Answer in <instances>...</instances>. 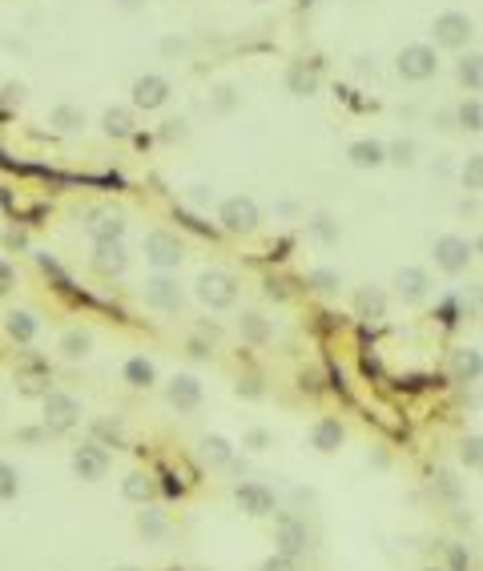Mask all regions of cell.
Instances as JSON below:
<instances>
[{
	"label": "cell",
	"mask_w": 483,
	"mask_h": 571,
	"mask_svg": "<svg viewBox=\"0 0 483 571\" xmlns=\"http://www.w3.org/2000/svg\"><path fill=\"white\" fill-rule=\"evenodd\" d=\"M306 548H310L306 519H298L295 512H282L278 523H274V551L287 559H298V556H306Z\"/></svg>",
	"instance_id": "cell-1"
},
{
	"label": "cell",
	"mask_w": 483,
	"mask_h": 571,
	"mask_svg": "<svg viewBox=\"0 0 483 571\" xmlns=\"http://www.w3.org/2000/svg\"><path fill=\"white\" fill-rule=\"evenodd\" d=\"M197 298L210 310H230L238 302V278L226 270H205L202 278H197Z\"/></svg>",
	"instance_id": "cell-2"
},
{
	"label": "cell",
	"mask_w": 483,
	"mask_h": 571,
	"mask_svg": "<svg viewBox=\"0 0 483 571\" xmlns=\"http://www.w3.org/2000/svg\"><path fill=\"white\" fill-rule=\"evenodd\" d=\"M181 258H186V246L178 241V233H166V230H153L145 233V262L158 266L161 274L178 270Z\"/></svg>",
	"instance_id": "cell-3"
},
{
	"label": "cell",
	"mask_w": 483,
	"mask_h": 571,
	"mask_svg": "<svg viewBox=\"0 0 483 571\" xmlns=\"http://www.w3.org/2000/svg\"><path fill=\"white\" fill-rule=\"evenodd\" d=\"M435 266L447 274H463L471 266V258H476V246H471L468 238H460V233H443V238H435Z\"/></svg>",
	"instance_id": "cell-4"
},
{
	"label": "cell",
	"mask_w": 483,
	"mask_h": 571,
	"mask_svg": "<svg viewBox=\"0 0 483 571\" xmlns=\"http://www.w3.org/2000/svg\"><path fill=\"white\" fill-rule=\"evenodd\" d=\"M218 222H222V230H230V233H254L258 222H262V213H258L254 197L238 194V197H226V202H222Z\"/></svg>",
	"instance_id": "cell-5"
},
{
	"label": "cell",
	"mask_w": 483,
	"mask_h": 571,
	"mask_svg": "<svg viewBox=\"0 0 483 571\" xmlns=\"http://www.w3.org/2000/svg\"><path fill=\"white\" fill-rule=\"evenodd\" d=\"M234 503H238L250 519H266V515L278 512V499H274V491L266 487V483H258V479L238 483V487H234Z\"/></svg>",
	"instance_id": "cell-6"
},
{
	"label": "cell",
	"mask_w": 483,
	"mask_h": 571,
	"mask_svg": "<svg viewBox=\"0 0 483 571\" xmlns=\"http://www.w3.org/2000/svg\"><path fill=\"white\" fill-rule=\"evenodd\" d=\"M81 419V403L65 391H45V431L53 435H65L68 427H77Z\"/></svg>",
	"instance_id": "cell-7"
},
{
	"label": "cell",
	"mask_w": 483,
	"mask_h": 571,
	"mask_svg": "<svg viewBox=\"0 0 483 571\" xmlns=\"http://www.w3.org/2000/svg\"><path fill=\"white\" fill-rule=\"evenodd\" d=\"M395 65H399L403 81H431V77L439 73V57H435L431 45H407Z\"/></svg>",
	"instance_id": "cell-8"
},
{
	"label": "cell",
	"mask_w": 483,
	"mask_h": 571,
	"mask_svg": "<svg viewBox=\"0 0 483 571\" xmlns=\"http://www.w3.org/2000/svg\"><path fill=\"white\" fill-rule=\"evenodd\" d=\"M431 32H435V45L463 49L471 37H476V24H471V16H463V13H443V16H435Z\"/></svg>",
	"instance_id": "cell-9"
},
{
	"label": "cell",
	"mask_w": 483,
	"mask_h": 571,
	"mask_svg": "<svg viewBox=\"0 0 483 571\" xmlns=\"http://www.w3.org/2000/svg\"><path fill=\"white\" fill-rule=\"evenodd\" d=\"M109 451L101 443H81L73 451V475L77 479H85V483H97V479H105L109 475Z\"/></svg>",
	"instance_id": "cell-10"
},
{
	"label": "cell",
	"mask_w": 483,
	"mask_h": 571,
	"mask_svg": "<svg viewBox=\"0 0 483 571\" xmlns=\"http://www.w3.org/2000/svg\"><path fill=\"white\" fill-rule=\"evenodd\" d=\"M166 399H169V406H174L178 414H194L197 406H202V399H205L202 378H194V375H174V378H169V386H166Z\"/></svg>",
	"instance_id": "cell-11"
},
{
	"label": "cell",
	"mask_w": 483,
	"mask_h": 571,
	"mask_svg": "<svg viewBox=\"0 0 483 571\" xmlns=\"http://www.w3.org/2000/svg\"><path fill=\"white\" fill-rule=\"evenodd\" d=\"M141 298H145V306H153V310H178L181 286H178V278H169V274H153V278H145V286H141Z\"/></svg>",
	"instance_id": "cell-12"
},
{
	"label": "cell",
	"mask_w": 483,
	"mask_h": 571,
	"mask_svg": "<svg viewBox=\"0 0 483 571\" xmlns=\"http://www.w3.org/2000/svg\"><path fill=\"white\" fill-rule=\"evenodd\" d=\"M169 101V81L166 77H158V73H145V77H137L133 81V105L137 109H161Z\"/></svg>",
	"instance_id": "cell-13"
},
{
	"label": "cell",
	"mask_w": 483,
	"mask_h": 571,
	"mask_svg": "<svg viewBox=\"0 0 483 571\" xmlns=\"http://www.w3.org/2000/svg\"><path fill=\"white\" fill-rule=\"evenodd\" d=\"M395 294H399L403 302H423L431 294V278H427V270H419V266H403L399 274H395Z\"/></svg>",
	"instance_id": "cell-14"
},
{
	"label": "cell",
	"mask_w": 483,
	"mask_h": 571,
	"mask_svg": "<svg viewBox=\"0 0 483 571\" xmlns=\"http://www.w3.org/2000/svg\"><path fill=\"white\" fill-rule=\"evenodd\" d=\"M85 230H89L93 241H121V233H125V213H117V210H93L89 222H85Z\"/></svg>",
	"instance_id": "cell-15"
},
{
	"label": "cell",
	"mask_w": 483,
	"mask_h": 571,
	"mask_svg": "<svg viewBox=\"0 0 483 571\" xmlns=\"http://www.w3.org/2000/svg\"><path fill=\"white\" fill-rule=\"evenodd\" d=\"M129 266V254L121 241H93V270L105 274V278H114Z\"/></svg>",
	"instance_id": "cell-16"
},
{
	"label": "cell",
	"mask_w": 483,
	"mask_h": 571,
	"mask_svg": "<svg viewBox=\"0 0 483 571\" xmlns=\"http://www.w3.org/2000/svg\"><path fill=\"white\" fill-rule=\"evenodd\" d=\"M342 443H347V427H342L339 419H318L314 431H310V447H314L318 455H334Z\"/></svg>",
	"instance_id": "cell-17"
},
{
	"label": "cell",
	"mask_w": 483,
	"mask_h": 571,
	"mask_svg": "<svg viewBox=\"0 0 483 571\" xmlns=\"http://www.w3.org/2000/svg\"><path fill=\"white\" fill-rule=\"evenodd\" d=\"M479 375H483L479 346H460V350H451V378L455 383H479Z\"/></svg>",
	"instance_id": "cell-18"
},
{
	"label": "cell",
	"mask_w": 483,
	"mask_h": 571,
	"mask_svg": "<svg viewBox=\"0 0 483 571\" xmlns=\"http://www.w3.org/2000/svg\"><path fill=\"white\" fill-rule=\"evenodd\" d=\"M347 158H351V166H359V169H378L387 161V145L375 141V137H362V141H351Z\"/></svg>",
	"instance_id": "cell-19"
},
{
	"label": "cell",
	"mask_w": 483,
	"mask_h": 571,
	"mask_svg": "<svg viewBox=\"0 0 483 571\" xmlns=\"http://www.w3.org/2000/svg\"><path fill=\"white\" fill-rule=\"evenodd\" d=\"M5 331H8V339H16V342L29 346L41 334V322H37V314H32V310H8V314H5Z\"/></svg>",
	"instance_id": "cell-20"
},
{
	"label": "cell",
	"mask_w": 483,
	"mask_h": 571,
	"mask_svg": "<svg viewBox=\"0 0 483 571\" xmlns=\"http://www.w3.org/2000/svg\"><path fill=\"white\" fill-rule=\"evenodd\" d=\"M121 378H125L133 391H150V386L158 383V367H153L150 358H141V354H137V358H129L125 367H121Z\"/></svg>",
	"instance_id": "cell-21"
},
{
	"label": "cell",
	"mask_w": 483,
	"mask_h": 571,
	"mask_svg": "<svg viewBox=\"0 0 483 571\" xmlns=\"http://www.w3.org/2000/svg\"><path fill=\"white\" fill-rule=\"evenodd\" d=\"M197 455L210 467H234V447H230L226 435H205L202 443H197Z\"/></svg>",
	"instance_id": "cell-22"
},
{
	"label": "cell",
	"mask_w": 483,
	"mask_h": 571,
	"mask_svg": "<svg viewBox=\"0 0 483 571\" xmlns=\"http://www.w3.org/2000/svg\"><path fill=\"white\" fill-rule=\"evenodd\" d=\"M318 81H323L318 65H295L287 73V89L295 93V97H310V93H318Z\"/></svg>",
	"instance_id": "cell-23"
},
{
	"label": "cell",
	"mask_w": 483,
	"mask_h": 571,
	"mask_svg": "<svg viewBox=\"0 0 483 571\" xmlns=\"http://www.w3.org/2000/svg\"><path fill=\"white\" fill-rule=\"evenodd\" d=\"M355 306H359V318H370V322H378V318H387V298L378 286H362L355 294Z\"/></svg>",
	"instance_id": "cell-24"
},
{
	"label": "cell",
	"mask_w": 483,
	"mask_h": 571,
	"mask_svg": "<svg viewBox=\"0 0 483 571\" xmlns=\"http://www.w3.org/2000/svg\"><path fill=\"white\" fill-rule=\"evenodd\" d=\"M153 491H158V483H153L145 471H133V475H125V483H121V495H125L129 503H141V507L153 499Z\"/></svg>",
	"instance_id": "cell-25"
},
{
	"label": "cell",
	"mask_w": 483,
	"mask_h": 571,
	"mask_svg": "<svg viewBox=\"0 0 483 571\" xmlns=\"http://www.w3.org/2000/svg\"><path fill=\"white\" fill-rule=\"evenodd\" d=\"M238 334H242L246 342L262 346L266 339H270V322H266L262 314H254V310H250V314H242V318H238Z\"/></svg>",
	"instance_id": "cell-26"
},
{
	"label": "cell",
	"mask_w": 483,
	"mask_h": 571,
	"mask_svg": "<svg viewBox=\"0 0 483 571\" xmlns=\"http://www.w3.org/2000/svg\"><path fill=\"white\" fill-rule=\"evenodd\" d=\"M137 531L145 535V539H166L169 535V519L161 512H153V507H145L141 515H137Z\"/></svg>",
	"instance_id": "cell-27"
},
{
	"label": "cell",
	"mask_w": 483,
	"mask_h": 571,
	"mask_svg": "<svg viewBox=\"0 0 483 571\" xmlns=\"http://www.w3.org/2000/svg\"><path fill=\"white\" fill-rule=\"evenodd\" d=\"M93 350V334L89 331H68L65 339H60V354H65V358H85V354Z\"/></svg>",
	"instance_id": "cell-28"
},
{
	"label": "cell",
	"mask_w": 483,
	"mask_h": 571,
	"mask_svg": "<svg viewBox=\"0 0 483 571\" xmlns=\"http://www.w3.org/2000/svg\"><path fill=\"white\" fill-rule=\"evenodd\" d=\"M101 125H105L109 137H133V113H129V109H109V113L101 117Z\"/></svg>",
	"instance_id": "cell-29"
},
{
	"label": "cell",
	"mask_w": 483,
	"mask_h": 571,
	"mask_svg": "<svg viewBox=\"0 0 483 571\" xmlns=\"http://www.w3.org/2000/svg\"><path fill=\"white\" fill-rule=\"evenodd\" d=\"M49 121L60 129V133H77V129L85 125V113L77 105H57L53 113H49Z\"/></svg>",
	"instance_id": "cell-30"
},
{
	"label": "cell",
	"mask_w": 483,
	"mask_h": 571,
	"mask_svg": "<svg viewBox=\"0 0 483 571\" xmlns=\"http://www.w3.org/2000/svg\"><path fill=\"white\" fill-rule=\"evenodd\" d=\"M21 495V475H16L13 463H5L0 458V503H8V499Z\"/></svg>",
	"instance_id": "cell-31"
},
{
	"label": "cell",
	"mask_w": 483,
	"mask_h": 571,
	"mask_svg": "<svg viewBox=\"0 0 483 571\" xmlns=\"http://www.w3.org/2000/svg\"><path fill=\"white\" fill-rule=\"evenodd\" d=\"M460 81L468 85L471 93H479V85H483V65H479V53H471V57H463V60H460Z\"/></svg>",
	"instance_id": "cell-32"
},
{
	"label": "cell",
	"mask_w": 483,
	"mask_h": 571,
	"mask_svg": "<svg viewBox=\"0 0 483 571\" xmlns=\"http://www.w3.org/2000/svg\"><path fill=\"white\" fill-rule=\"evenodd\" d=\"M455 117H460V125L468 129V133H479V129H483V109H479V101H476V97L463 101L460 113H455Z\"/></svg>",
	"instance_id": "cell-33"
},
{
	"label": "cell",
	"mask_w": 483,
	"mask_h": 571,
	"mask_svg": "<svg viewBox=\"0 0 483 571\" xmlns=\"http://www.w3.org/2000/svg\"><path fill=\"white\" fill-rule=\"evenodd\" d=\"M431 487H435V495L451 499V503H460V495H463L460 479H455V475H451V471H439V475H435V483H431Z\"/></svg>",
	"instance_id": "cell-34"
},
{
	"label": "cell",
	"mask_w": 483,
	"mask_h": 571,
	"mask_svg": "<svg viewBox=\"0 0 483 571\" xmlns=\"http://www.w3.org/2000/svg\"><path fill=\"white\" fill-rule=\"evenodd\" d=\"M479 435H471V439H463V447H460V458H463V467L468 471H479L483 467V451H479Z\"/></svg>",
	"instance_id": "cell-35"
},
{
	"label": "cell",
	"mask_w": 483,
	"mask_h": 571,
	"mask_svg": "<svg viewBox=\"0 0 483 571\" xmlns=\"http://www.w3.org/2000/svg\"><path fill=\"white\" fill-rule=\"evenodd\" d=\"M306 286H314L318 294H334V290H339V274H334V270H310Z\"/></svg>",
	"instance_id": "cell-36"
},
{
	"label": "cell",
	"mask_w": 483,
	"mask_h": 571,
	"mask_svg": "<svg viewBox=\"0 0 483 571\" xmlns=\"http://www.w3.org/2000/svg\"><path fill=\"white\" fill-rule=\"evenodd\" d=\"M310 230H314V238L326 241V246H331V241H339V222L326 218V213H318V218L310 222Z\"/></svg>",
	"instance_id": "cell-37"
},
{
	"label": "cell",
	"mask_w": 483,
	"mask_h": 571,
	"mask_svg": "<svg viewBox=\"0 0 483 571\" xmlns=\"http://www.w3.org/2000/svg\"><path fill=\"white\" fill-rule=\"evenodd\" d=\"M238 394H242V399H262V394H266L262 378H258V375H242L238 378Z\"/></svg>",
	"instance_id": "cell-38"
},
{
	"label": "cell",
	"mask_w": 483,
	"mask_h": 571,
	"mask_svg": "<svg viewBox=\"0 0 483 571\" xmlns=\"http://www.w3.org/2000/svg\"><path fill=\"white\" fill-rule=\"evenodd\" d=\"M387 161H399V166H411L415 161V141H395L387 150Z\"/></svg>",
	"instance_id": "cell-39"
},
{
	"label": "cell",
	"mask_w": 483,
	"mask_h": 571,
	"mask_svg": "<svg viewBox=\"0 0 483 571\" xmlns=\"http://www.w3.org/2000/svg\"><path fill=\"white\" fill-rule=\"evenodd\" d=\"M274 443V435L266 427H254V431H246V447L250 451H266V447Z\"/></svg>",
	"instance_id": "cell-40"
},
{
	"label": "cell",
	"mask_w": 483,
	"mask_h": 571,
	"mask_svg": "<svg viewBox=\"0 0 483 571\" xmlns=\"http://www.w3.org/2000/svg\"><path fill=\"white\" fill-rule=\"evenodd\" d=\"M479 173H483V161H479V153H471L468 166H463V186H468V189H479Z\"/></svg>",
	"instance_id": "cell-41"
},
{
	"label": "cell",
	"mask_w": 483,
	"mask_h": 571,
	"mask_svg": "<svg viewBox=\"0 0 483 571\" xmlns=\"http://www.w3.org/2000/svg\"><path fill=\"white\" fill-rule=\"evenodd\" d=\"M447 559H451V567H447V571H471V559H468V551H463L460 543L447 551Z\"/></svg>",
	"instance_id": "cell-42"
},
{
	"label": "cell",
	"mask_w": 483,
	"mask_h": 571,
	"mask_svg": "<svg viewBox=\"0 0 483 571\" xmlns=\"http://www.w3.org/2000/svg\"><path fill=\"white\" fill-rule=\"evenodd\" d=\"M258 571H295V559H287V556H278V551H274V556L266 559Z\"/></svg>",
	"instance_id": "cell-43"
},
{
	"label": "cell",
	"mask_w": 483,
	"mask_h": 571,
	"mask_svg": "<svg viewBox=\"0 0 483 571\" xmlns=\"http://www.w3.org/2000/svg\"><path fill=\"white\" fill-rule=\"evenodd\" d=\"M439 318H443V326H455V322H460V306H455V298H447L443 306H439Z\"/></svg>",
	"instance_id": "cell-44"
},
{
	"label": "cell",
	"mask_w": 483,
	"mask_h": 571,
	"mask_svg": "<svg viewBox=\"0 0 483 571\" xmlns=\"http://www.w3.org/2000/svg\"><path fill=\"white\" fill-rule=\"evenodd\" d=\"M13 286H16V270L5 262V258H0V294H5V290H13Z\"/></svg>",
	"instance_id": "cell-45"
},
{
	"label": "cell",
	"mask_w": 483,
	"mask_h": 571,
	"mask_svg": "<svg viewBox=\"0 0 483 571\" xmlns=\"http://www.w3.org/2000/svg\"><path fill=\"white\" fill-rule=\"evenodd\" d=\"M161 53H186V41H174V37H169L166 45H161Z\"/></svg>",
	"instance_id": "cell-46"
},
{
	"label": "cell",
	"mask_w": 483,
	"mask_h": 571,
	"mask_svg": "<svg viewBox=\"0 0 483 571\" xmlns=\"http://www.w3.org/2000/svg\"><path fill=\"white\" fill-rule=\"evenodd\" d=\"M266 294H270V298H287V290H282V282H266Z\"/></svg>",
	"instance_id": "cell-47"
},
{
	"label": "cell",
	"mask_w": 483,
	"mask_h": 571,
	"mask_svg": "<svg viewBox=\"0 0 483 571\" xmlns=\"http://www.w3.org/2000/svg\"><path fill=\"white\" fill-rule=\"evenodd\" d=\"M137 5H141V0H121V8H137Z\"/></svg>",
	"instance_id": "cell-48"
},
{
	"label": "cell",
	"mask_w": 483,
	"mask_h": 571,
	"mask_svg": "<svg viewBox=\"0 0 483 571\" xmlns=\"http://www.w3.org/2000/svg\"><path fill=\"white\" fill-rule=\"evenodd\" d=\"M117 571H137V567H117Z\"/></svg>",
	"instance_id": "cell-49"
},
{
	"label": "cell",
	"mask_w": 483,
	"mask_h": 571,
	"mask_svg": "<svg viewBox=\"0 0 483 571\" xmlns=\"http://www.w3.org/2000/svg\"><path fill=\"white\" fill-rule=\"evenodd\" d=\"M427 571H443V567H427Z\"/></svg>",
	"instance_id": "cell-50"
},
{
	"label": "cell",
	"mask_w": 483,
	"mask_h": 571,
	"mask_svg": "<svg viewBox=\"0 0 483 571\" xmlns=\"http://www.w3.org/2000/svg\"><path fill=\"white\" fill-rule=\"evenodd\" d=\"M0 411H5V399H0Z\"/></svg>",
	"instance_id": "cell-51"
},
{
	"label": "cell",
	"mask_w": 483,
	"mask_h": 571,
	"mask_svg": "<svg viewBox=\"0 0 483 571\" xmlns=\"http://www.w3.org/2000/svg\"><path fill=\"white\" fill-rule=\"evenodd\" d=\"M254 5H262V0H254Z\"/></svg>",
	"instance_id": "cell-52"
}]
</instances>
